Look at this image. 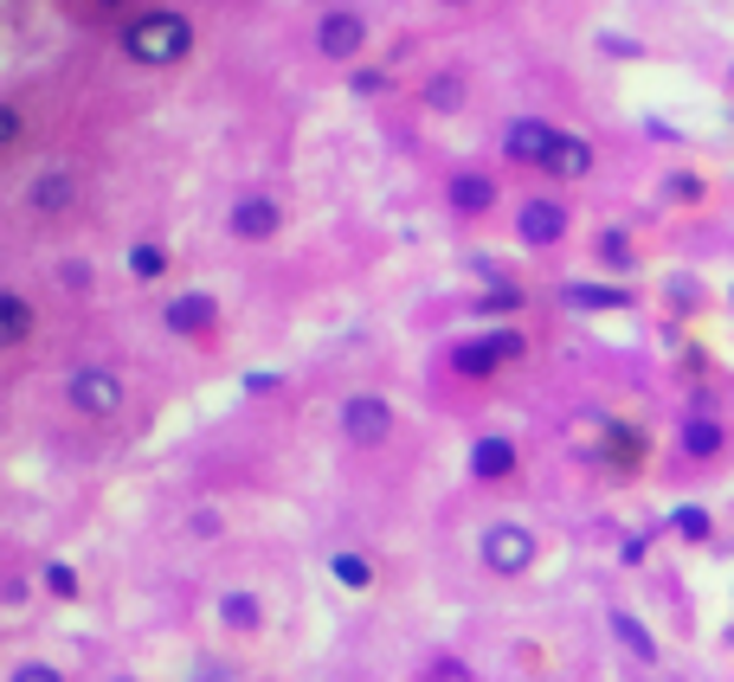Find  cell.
<instances>
[{
    "instance_id": "6da1fadb",
    "label": "cell",
    "mask_w": 734,
    "mask_h": 682,
    "mask_svg": "<svg viewBox=\"0 0 734 682\" xmlns=\"http://www.w3.org/2000/svg\"><path fill=\"white\" fill-rule=\"evenodd\" d=\"M117 46H123L130 65L168 71V65H181V59L194 52V20H187L181 7H143L136 20L117 26Z\"/></svg>"
},
{
    "instance_id": "7a4b0ae2",
    "label": "cell",
    "mask_w": 734,
    "mask_h": 682,
    "mask_svg": "<svg viewBox=\"0 0 734 682\" xmlns=\"http://www.w3.org/2000/svg\"><path fill=\"white\" fill-rule=\"evenodd\" d=\"M522 329H490V336H464L451 348V374H464V380H490V374H503L510 361H522Z\"/></svg>"
},
{
    "instance_id": "3957f363",
    "label": "cell",
    "mask_w": 734,
    "mask_h": 682,
    "mask_svg": "<svg viewBox=\"0 0 734 682\" xmlns=\"http://www.w3.org/2000/svg\"><path fill=\"white\" fill-rule=\"evenodd\" d=\"M161 329L181 341H207L220 329V296L213 290H174L168 303H161Z\"/></svg>"
},
{
    "instance_id": "277c9868",
    "label": "cell",
    "mask_w": 734,
    "mask_h": 682,
    "mask_svg": "<svg viewBox=\"0 0 734 682\" xmlns=\"http://www.w3.org/2000/svg\"><path fill=\"white\" fill-rule=\"evenodd\" d=\"M574 232V212L561 200H548V194H535V200L515 206V239L528 245V252H554L561 239Z\"/></svg>"
},
{
    "instance_id": "5b68a950",
    "label": "cell",
    "mask_w": 734,
    "mask_h": 682,
    "mask_svg": "<svg viewBox=\"0 0 734 682\" xmlns=\"http://www.w3.org/2000/svg\"><path fill=\"white\" fill-rule=\"evenodd\" d=\"M225 232H232L238 245H265V239L284 232V206L271 200L265 187H245V194L232 200V212H225Z\"/></svg>"
},
{
    "instance_id": "8992f818",
    "label": "cell",
    "mask_w": 734,
    "mask_h": 682,
    "mask_svg": "<svg viewBox=\"0 0 734 682\" xmlns=\"http://www.w3.org/2000/svg\"><path fill=\"white\" fill-rule=\"evenodd\" d=\"M65 400H72V412H84V418H117L123 412V374H110V367H77L72 380H65Z\"/></svg>"
},
{
    "instance_id": "52a82bcc",
    "label": "cell",
    "mask_w": 734,
    "mask_h": 682,
    "mask_svg": "<svg viewBox=\"0 0 734 682\" xmlns=\"http://www.w3.org/2000/svg\"><path fill=\"white\" fill-rule=\"evenodd\" d=\"M316 52H322L329 65H355L367 52V20L355 7H329V13L316 20Z\"/></svg>"
},
{
    "instance_id": "ba28073f",
    "label": "cell",
    "mask_w": 734,
    "mask_h": 682,
    "mask_svg": "<svg viewBox=\"0 0 734 682\" xmlns=\"http://www.w3.org/2000/svg\"><path fill=\"white\" fill-rule=\"evenodd\" d=\"M477 547H484V567H490V573H503V580L535 567V535H528L522 522H490Z\"/></svg>"
},
{
    "instance_id": "9c48e42d",
    "label": "cell",
    "mask_w": 734,
    "mask_h": 682,
    "mask_svg": "<svg viewBox=\"0 0 734 682\" xmlns=\"http://www.w3.org/2000/svg\"><path fill=\"white\" fill-rule=\"evenodd\" d=\"M554 136H561V123H548V117H515L510 130H503V161H515V168H548Z\"/></svg>"
},
{
    "instance_id": "30bf717a",
    "label": "cell",
    "mask_w": 734,
    "mask_h": 682,
    "mask_svg": "<svg viewBox=\"0 0 734 682\" xmlns=\"http://www.w3.org/2000/svg\"><path fill=\"white\" fill-rule=\"evenodd\" d=\"M342 431H348V444H387L393 438V406L380 400V393H348V406H342Z\"/></svg>"
},
{
    "instance_id": "8fae6325",
    "label": "cell",
    "mask_w": 734,
    "mask_h": 682,
    "mask_svg": "<svg viewBox=\"0 0 734 682\" xmlns=\"http://www.w3.org/2000/svg\"><path fill=\"white\" fill-rule=\"evenodd\" d=\"M676 451L689 458V464H715L722 451H729V425L722 418H683V431H676Z\"/></svg>"
},
{
    "instance_id": "7c38bea8",
    "label": "cell",
    "mask_w": 734,
    "mask_h": 682,
    "mask_svg": "<svg viewBox=\"0 0 734 682\" xmlns=\"http://www.w3.org/2000/svg\"><path fill=\"white\" fill-rule=\"evenodd\" d=\"M592 161H599V155H592V142L574 136V130H561V136H554V155H548V168H541V174L574 187V181H587V174H592Z\"/></svg>"
},
{
    "instance_id": "4fadbf2b",
    "label": "cell",
    "mask_w": 734,
    "mask_h": 682,
    "mask_svg": "<svg viewBox=\"0 0 734 682\" xmlns=\"http://www.w3.org/2000/svg\"><path fill=\"white\" fill-rule=\"evenodd\" d=\"M515 438H477L470 444V477L477 483H503V477H515Z\"/></svg>"
},
{
    "instance_id": "5bb4252c",
    "label": "cell",
    "mask_w": 734,
    "mask_h": 682,
    "mask_svg": "<svg viewBox=\"0 0 734 682\" xmlns=\"http://www.w3.org/2000/svg\"><path fill=\"white\" fill-rule=\"evenodd\" d=\"M490 206H497V181H490V174H477V168H470V174H451V212L484 219Z\"/></svg>"
},
{
    "instance_id": "9a60e30c",
    "label": "cell",
    "mask_w": 734,
    "mask_h": 682,
    "mask_svg": "<svg viewBox=\"0 0 734 682\" xmlns=\"http://www.w3.org/2000/svg\"><path fill=\"white\" fill-rule=\"evenodd\" d=\"M220 624H225V631H238V637L265 631V599H258V593H245V586L220 593Z\"/></svg>"
},
{
    "instance_id": "2e32d148",
    "label": "cell",
    "mask_w": 734,
    "mask_h": 682,
    "mask_svg": "<svg viewBox=\"0 0 734 682\" xmlns=\"http://www.w3.org/2000/svg\"><path fill=\"white\" fill-rule=\"evenodd\" d=\"M33 341V303L26 290H0V348H26Z\"/></svg>"
},
{
    "instance_id": "e0dca14e",
    "label": "cell",
    "mask_w": 734,
    "mask_h": 682,
    "mask_svg": "<svg viewBox=\"0 0 734 682\" xmlns=\"http://www.w3.org/2000/svg\"><path fill=\"white\" fill-rule=\"evenodd\" d=\"M605 624H612V637L625 644V657H638V663H658V657H663V650H658V637L645 631V618H638V612H612Z\"/></svg>"
},
{
    "instance_id": "ac0fdd59",
    "label": "cell",
    "mask_w": 734,
    "mask_h": 682,
    "mask_svg": "<svg viewBox=\"0 0 734 682\" xmlns=\"http://www.w3.org/2000/svg\"><path fill=\"white\" fill-rule=\"evenodd\" d=\"M561 303L599 316V309H625V303H632V290H612V283H567V290H561Z\"/></svg>"
},
{
    "instance_id": "d6986e66",
    "label": "cell",
    "mask_w": 734,
    "mask_h": 682,
    "mask_svg": "<svg viewBox=\"0 0 734 682\" xmlns=\"http://www.w3.org/2000/svg\"><path fill=\"white\" fill-rule=\"evenodd\" d=\"M130 277H136V283H161V277H168V245H161V239H136V245H130Z\"/></svg>"
},
{
    "instance_id": "ffe728a7",
    "label": "cell",
    "mask_w": 734,
    "mask_h": 682,
    "mask_svg": "<svg viewBox=\"0 0 734 682\" xmlns=\"http://www.w3.org/2000/svg\"><path fill=\"white\" fill-rule=\"evenodd\" d=\"M72 200H77L72 174H39V181H33V212H65Z\"/></svg>"
},
{
    "instance_id": "44dd1931",
    "label": "cell",
    "mask_w": 734,
    "mask_h": 682,
    "mask_svg": "<svg viewBox=\"0 0 734 682\" xmlns=\"http://www.w3.org/2000/svg\"><path fill=\"white\" fill-rule=\"evenodd\" d=\"M329 573H335L348 593H367V586H374V560H367V553H335V560H329Z\"/></svg>"
},
{
    "instance_id": "7402d4cb",
    "label": "cell",
    "mask_w": 734,
    "mask_h": 682,
    "mask_svg": "<svg viewBox=\"0 0 734 682\" xmlns=\"http://www.w3.org/2000/svg\"><path fill=\"white\" fill-rule=\"evenodd\" d=\"M39 580H46V593H52V599H77V573L65 567V560H46V573H39Z\"/></svg>"
},
{
    "instance_id": "603a6c76",
    "label": "cell",
    "mask_w": 734,
    "mask_h": 682,
    "mask_svg": "<svg viewBox=\"0 0 734 682\" xmlns=\"http://www.w3.org/2000/svg\"><path fill=\"white\" fill-rule=\"evenodd\" d=\"M599 265L625 271V265H632V239H625V232H599Z\"/></svg>"
},
{
    "instance_id": "cb8c5ba5",
    "label": "cell",
    "mask_w": 734,
    "mask_h": 682,
    "mask_svg": "<svg viewBox=\"0 0 734 682\" xmlns=\"http://www.w3.org/2000/svg\"><path fill=\"white\" fill-rule=\"evenodd\" d=\"M670 528H676L683 541H709V515H702L696 502H689V509H676V515H670Z\"/></svg>"
},
{
    "instance_id": "d4e9b609",
    "label": "cell",
    "mask_w": 734,
    "mask_h": 682,
    "mask_svg": "<svg viewBox=\"0 0 734 682\" xmlns=\"http://www.w3.org/2000/svg\"><path fill=\"white\" fill-rule=\"evenodd\" d=\"M7 682H65V677H59L52 663H13V677Z\"/></svg>"
},
{
    "instance_id": "484cf974",
    "label": "cell",
    "mask_w": 734,
    "mask_h": 682,
    "mask_svg": "<svg viewBox=\"0 0 734 682\" xmlns=\"http://www.w3.org/2000/svg\"><path fill=\"white\" fill-rule=\"evenodd\" d=\"M65 283H72V296H90V290H97V277H90V265H65Z\"/></svg>"
},
{
    "instance_id": "4316f807",
    "label": "cell",
    "mask_w": 734,
    "mask_h": 682,
    "mask_svg": "<svg viewBox=\"0 0 734 682\" xmlns=\"http://www.w3.org/2000/svg\"><path fill=\"white\" fill-rule=\"evenodd\" d=\"M355 90H367V97H374V90H387V71L362 65V71H355Z\"/></svg>"
},
{
    "instance_id": "83f0119b",
    "label": "cell",
    "mask_w": 734,
    "mask_h": 682,
    "mask_svg": "<svg viewBox=\"0 0 734 682\" xmlns=\"http://www.w3.org/2000/svg\"><path fill=\"white\" fill-rule=\"evenodd\" d=\"M670 187H676V200H702V181H696V174H676Z\"/></svg>"
},
{
    "instance_id": "f1b7e54d",
    "label": "cell",
    "mask_w": 734,
    "mask_h": 682,
    "mask_svg": "<svg viewBox=\"0 0 734 682\" xmlns=\"http://www.w3.org/2000/svg\"><path fill=\"white\" fill-rule=\"evenodd\" d=\"M97 20H136L130 0H97Z\"/></svg>"
},
{
    "instance_id": "f546056e",
    "label": "cell",
    "mask_w": 734,
    "mask_h": 682,
    "mask_svg": "<svg viewBox=\"0 0 734 682\" xmlns=\"http://www.w3.org/2000/svg\"><path fill=\"white\" fill-rule=\"evenodd\" d=\"M0 142H20V110H13V103L0 110Z\"/></svg>"
},
{
    "instance_id": "4dcf8cb0",
    "label": "cell",
    "mask_w": 734,
    "mask_h": 682,
    "mask_svg": "<svg viewBox=\"0 0 734 682\" xmlns=\"http://www.w3.org/2000/svg\"><path fill=\"white\" fill-rule=\"evenodd\" d=\"M444 7H464V0H444Z\"/></svg>"
},
{
    "instance_id": "1f68e13d",
    "label": "cell",
    "mask_w": 734,
    "mask_h": 682,
    "mask_svg": "<svg viewBox=\"0 0 734 682\" xmlns=\"http://www.w3.org/2000/svg\"><path fill=\"white\" fill-rule=\"evenodd\" d=\"M117 682H136V677H117Z\"/></svg>"
}]
</instances>
